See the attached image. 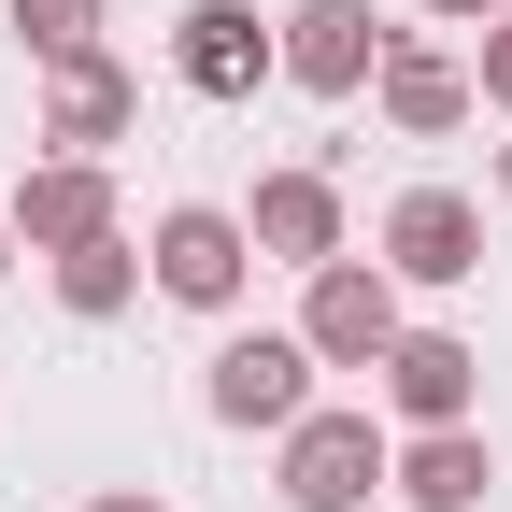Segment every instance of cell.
I'll list each match as a JSON object with an SVG mask.
<instances>
[{
	"label": "cell",
	"mask_w": 512,
	"mask_h": 512,
	"mask_svg": "<svg viewBox=\"0 0 512 512\" xmlns=\"http://www.w3.org/2000/svg\"><path fill=\"white\" fill-rule=\"evenodd\" d=\"M143 285L185 299V313H242V285H256L242 214H228V200H171V214L143 228Z\"/></svg>",
	"instance_id": "obj_1"
},
{
	"label": "cell",
	"mask_w": 512,
	"mask_h": 512,
	"mask_svg": "<svg viewBox=\"0 0 512 512\" xmlns=\"http://www.w3.org/2000/svg\"><path fill=\"white\" fill-rule=\"evenodd\" d=\"M399 271L384 256H328V271H299V342L313 370H384V342H399Z\"/></svg>",
	"instance_id": "obj_2"
},
{
	"label": "cell",
	"mask_w": 512,
	"mask_h": 512,
	"mask_svg": "<svg viewBox=\"0 0 512 512\" xmlns=\"http://www.w3.org/2000/svg\"><path fill=\"white\" fill-rule=\"evenodd\" d=\"M384 456H399V441H384L370 413H328V399H313V413L285 427L271 498H285V512H370V498H384Z\"/></svg>",
	"instance_id": "obj_3"
},
{
	"label": "cell",
	"mask_w": 512,
	"mask_h": 512,
	"mask_svg": "<svg viewBox=\"0 0 512 512\" xmlns=\"http://www.w3.org/2000/svg\"><path fill=\"white\" fill-rule=\"evenodd\" d=\"M200 413H214V427H242V441H256V427L285 441V427L313 413V342H299V328H242V342H214Z\"/></svg>",
	"instance_id": "obj_4"
},
{
	"label": "cell",
	"mask_w": 512,
	"mask_h": 512,
	"mask_svg": "<svg viewBox=\"0 0 512 512\" xmlns=\"http://www.w3.org/2000/svg\"><path fill=\"white\" fill-rule=\"evenodd\" d=\"M0 214H15V256H72V242L128 228L114 214V157H29L15 185H0Z\"/></svg>",
	"instance_id": "obj_5"
},
{
	"label": "cell",
	"mask_w": 512,
	"mask_h": 512,
	"mask_svg": "<svg viewBox=\"0 0 512 512\" xmlns=\"http://www.w3.org/2000/svg\"><path fill=\"white\" fill-rule=\"evenodd\" d=\"M128 128H143V72H128L114 43H100V57H72V72H43V128H29L43 157H114Z\"/></svg>",
	"instance_id": "obj_6"
},
{
	"label": "cell",
	"mask_w": 512,
	"mask_h": 512,
	"mask_svg": "<svg viewBox=\"0 0 512 512\" xmlns=\"http://www.w3.org/2000/svg\"><path fill=\"white\" fill-rule=\"evenodd\" d=\"M171 72L200 86V100H256V86L285 72V43L256 29V0H185V15H171Z\"/></svg>",
	"instance_id": "obj_7"
},
{
	"label": "cell",
	"mask_w": 512,
	"mask_h": 512,
	"mask_svg": "<svg viewBox=\"0 0 512 512\" xmlns=\"http://www.w3.org/2000/svg\"><path fill=\"white\" fill-rule=\"evenodd\" d=\"M271 43H285V86H313V100H356V86L384 72V43H399V29H384L370 0H299Z\"/></svg>",
	"instance_id": "obj_8"
},
{
	"label": "cell",
	"mask_w": 512,
	"mask_h": 512,
	"mask_svg": "<svg viewBox=\"0 0 512 512\" xmlns=\"http://www.w3.org/2000/svg\"><path fill=\"white\" fill-rule=\"evenodd\" d=\"M370 384H384V413H399V427H470V413H484V356H470L456 328H399Z\"/></svg>",
	"instance_id": "obj_9"
},
{
	"label": "cell",
	"mask_w": 512,
	"mask_h": 512,
	"mask_svg": "<svg viewBox=\"0 0 512 512\" xmlns=\"http://www.w3.org/2000/svg\"><path fill=\"white\" fill-rule=\"evenodd\" d=\"M242 242H256V256H285V271H328V256H356V242H342V185H328V171H256Z\"/></svg>",
	"instance_id": "obj_10"
},
{
	"label": "cell",
	"mask_w": 512,
	"mask_h": 512,
	"mask_svg": "<svg viewBox=\"0 0 512 512\" xmlns=\"http://www.w3.org/2000/svg\"><path fill=\"white\" fill-rule=\"evenodd\" d=\"M370 114L399 128V143H456V128L484 114V86H470L441 43H384V72H370Z\"/></svg>",
	"instance_id": "obj_11"
},
{
	"label": "cell",
	"mask_w": 512,
	"mask_h": 512,
	"mask_svg": "<svg viewBox=\"0 0 512 512\" xmlns=\"http://www.w3.org/2000/svg\"><path fill=\"white\" fill-rule=\"evenodd\" d=\"M384 271L399 285H470L484 271V214L456 200V185H413V200L384 214Z\"/></svg>",
	"instance_id": "obj_12"
},
{
	"label": "cell",
	"mask_w": 512,
	"mask_h": 512,
	"mask_svg": "<svg viewBox=\"0 0 512 512\" xmlns=\"http://www.w3.org/2000/svg\"><path fill=\"white\" fill-rule=\"evenodd\" d=\"M498 456H484V427H413L399 456H384V498L399 512H484Z\"/></svg>",
	"instance_id": "obj_13"
},
{
	"label": "cell",
	"mask_w": 512,
	"mask_h": 512,
	"mask_svg": "<svg viewBox=\"0 0 512 512\" xmlns=\"http://www.w3.org/2000/svg\"><path fill=\"white\" fill-rule=\"evenodd\" d=\"M43 271H57V313H86V328H100V313L143 299V242L100 228V242H72V256H43Z\"/></svg>",
	"instance_id": "obj_14"
},
{
	"label": "cell",
	"mask_w": 512,
	"mask_h": 512,
	"mask_svg": "<svg viewBox=\"0 0 512 512\" xmlns=\"http://www.w3.org/2000/svg\"><path fill=\"white\" fill-rule=\"evenodd\" d=\"M100 0H15V43H29V72H72V57H100Z\"/></svg>",
	"instance_id": "obj_15"
},
{
	"label": "cell",
	"mask_w": 512,
	"mask_h": 512,
	"mask_svg": "<svg viewBox=\"0 0 512 512\" xmlns=\"http://www.w3.org/2000/svg\"><path fill=\"white\" fill-rule=\"evenodd\" d=\"M470 86H484V100H498V114H512V15H498V29H484V57H470Z\"/></svg>",
	"instance_id": "obj_16"
},
{
	"label": "cell",
	"mask_w": 512,
	"mask_h": 512,
	"mask_svg": "<svg viewBox=\"0 0 512 512\" xmlns=\"http://www.w3.org/2000/svg\"><path fill=\"white\" fill-rule=\"evenodd\" d=\"M427 15H441V29H498L512 0H427Z\"/></svg>",
	"instance_id": "obj_17"
},
{
	"label": "cell",
	"mask_w": 512,
	"mask_h": 512,
	"mask_svg": "<svg viewBox=\"0 0 512 512\" xmlns=\"http://www.w3.org/2000/svg\"><path fill=\"white\" fill-rule=\"evenodd\" d=\"M86 512H171V498H157V484H100Z\"/></svg>",
	"instance_id": "obj_18"
},
{
	"label": "cell",
	"mask_w": 512,
	"mask_h": 512,
	"mask_svg": "<svg viewBox=\"0 0 512 512\" xmlns=\"http://www.w3.org/2000/svg\"><path fill=\"white\" fill-rule=\"evenodd\" d=\"M484 171H498V200H512V143H498V157H484Z\"/></svg>",
	"instance_id": "obj_19"
},
{
	"label": "cell",
	"mask_w": 512,
	"mask_h": 512,
	"mask_svg": "<svg viewBox=\"0 0 512 512\" xmlns=\"http://www.w3.org/2000/svg\"><path fill=\"white\" fill-rule=\"evenodd\" d=\"M0 271H15V214H0Z\"/></svg>",
	"instance_id": "obj_20"
}]
</instances>
